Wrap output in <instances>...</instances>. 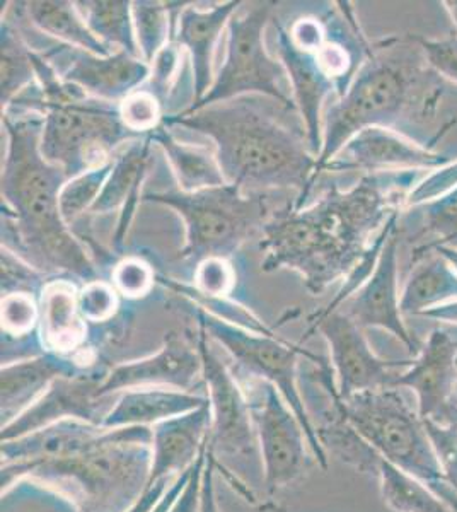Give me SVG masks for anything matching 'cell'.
Segmentation results:
<instances>
[{
  "mask_svg": "<svg viewBox=\"0 0 457 512\" xmlns=\"http://www.w3.org/2000/svg\"><path fill=\"white\" fill-rule=\"evenodd\" d=\"M418 181L420 171L364 175L345 192L331 185L304 209L275 210L261 231V270H294L306 291L323 294L359 267Z\"/></svg>",
  "mask_w": 457,
  "mask_h": 512,
  "instance_id": "cell-1",
  "label": "cell"
},
{
  "mask_svg": "<svg viewBox=\"0 0 457 512\" xmlns=\"http://www.w3.org/2000/svg\"><path fill=\"white\" fill-rule=\"evenodd\" d=\"M43 123L36 111L2 110L7 135L0 178L2 246L53 279L89 284L101 279V272L60 212V192L69 178L41 154Z\"/></svg>",
  "mask_w": 457,
  "mask_h": 512,
  "instance_id": "cell-2",
  "label": "cell"
},
{
  "mask_svg": "<svg viewBox=\"0 0 457 512\" xmlns=\"http://www.w3.org/2000/svg\"><path fill=\"white\" fill-rule=\"evenodd\" d=\"M290 111L265 96H243L202 110L164 115L162 125L188 128L207 135L215 146V158L229 185L244 193L296 190L294 209H304L318 180L306 130L294 127ZM299 115V113H297Z\"/></svg>",
  "mask_w": 457,
  "mask_h": 512,
  "instance_id": "cell-3",
  "label": "cell"
},
{
  "mask_svg": "<svg viewBox=\"0 0 457 512\" xmlns=\"http://www.w3.org/2000/svg\"><path fill=\"white\" fill-rule=\"evenodd\" d=\"M442 79L430 69L413 35L372 41L350 88L323 115L318 176L348 140L369 127L398 130L437 117Z\"/></svg>",
  "mask_w": 457,
  "mask_h": 512,
  "instance_id": "cell-4",
  "label": "cell"
},
{
  "mask_svg": "<svg viewBox=\"0 0 457 512\" xmlns=\"http://www.w3.org/2000/svg\"><path fill=\"white\" fill-rule=\"evenodd\" d=\"M152 429H103L72 453L0 466L2 497L29 482L69 502L74 512H127L139 502L151 475Z\"/></svg>",
  "mask_w": 457,
  "mask_h": 512,
  "instance_id": "cell-5",
  "label": "cell"
},
{
  "mask_svg": "<svg viewBox=\"0 0 457 512\" xmlns=\"http://www.w3.org/2000/svg\"><path fill=\"white\" fill-rule=\"evenodd\" d=\"M36 84L7 108L36 111L45 118L41 154L64 169L69 180L110 163L116 154L142 135L128 130L120 105L101 101L74 84L62 81L43 53L33 48Z\"/></svg>",
  "mask_w": 457,
  "mask_h": 512,
  "instance_id": "cell-6",
  "label": "cell"
},
{
  "mask_svg": "<svg viewBox=\"0 0 457 512\" xmlns=\"http://www.w3.org/2000/svg\"><path fill=\"white\" fill-rule=\"evenodd\" d=\"M272 193H244L236 185L207 188L195 193L181 190L145 193L142 202L173 209L185 222V246L178 260L198 263L207 258L229 260L272 219Z\"/></svg>",
  "mask_w": 457,
  "mask_h": 512,
  "instance_id": "cell-7",
  "label": "cell"
},
{
  "mask_svg": "<svg viewBox=\"0 0 457 512\" xmlns=\"http://www.w3.org/2000/svg\"><path fill=\"white\" fill-rule=\"evenodd\" d=\"M197 347L202 355L205 395L212 407L209 453L220 473L244 501L260 506L258 489L265 490V475L255 422L243 384L210 345L209 333L197 326Z\"/></svg>",
  "mask_w": 457,
  "mask_h": 512,
  "instance_id": "cell-8",
  "label": "cell"
},
{
  "mask_svg": "<svg viewBox=\"0 0 457 512\" xmlns=\"http://www.w3.org/2000/svg\"><path fill=\"white\" fill-rule=\"evenodd\" d=\"M178 306L186 315L195 320L197 326L209 333L217 344L222 345L236 362V376L239 379H260L270 383L284 396L285 402L296 412L306 431L307 441L311 444L314 458L319 468H328V454L318 441L313 424L307 415L306 405L302 402L299 390V371L301 359L311 357L313 352L304 349L302 344H290L277 335L249 332L227 321L215 318L202 306L186 297L178 296Z\"/></svg>",
  "mask_w": 457,
  "mask_h": 512,
  "instance_id": "cell-9",
  "label": "cell"
},
{
  "mask_svg": "<svg viewBox=\"0 0 457 512\" xmlns=\"http://www.w3.org/2000/svg\"><path fill=\"white\" fill-rule=\"evenodd\" d=\"M275 6V2H260L248 9L241 7L232 16L227 26L226 60L212 88L198 103L183 111L191 113L243 96H265L297 113L285 67L265 47V30Z\"/></svg>",
  "mask_w": 457,
  "mask_h": 512,
  "instance_id": "cell-10",
  "label": "cell"
},
{
  "mask_svg": "<svg viewBox=\"0 0 457 512\" xmlns=\"http://www.w3.org/2000/svg\"><path fill=\"white\" fill-rule=\"evenodd\" d=\"M353 429L382 460L420 482L444 480L425 422L398 388L362 391L345 400Z\"/></svg>",
  "mask_w": 457,
  "mask_h": 512,
  "instance_id": "cell-11",
  "label": "cell"
},
{
  "mask_svg": "<svg viewBox=\"0 0 457 512\" xmlns=\"http://www.w3.org/2000/svg\"><path fill=\"white\" fill-rule=\"evenodd\" d=\"M239 379V378H238ZM248 396L260 446L265 492L272 499L280 490L304 478L318 461L296 412L273 384L239 379Z\"/></svg>",
  "mask_w": 457,
  "mask_h": 512,
  "instance_id": "cell-12",
  "label": "cell"
},
{
  "mask_svg": "<svg viewBox=\"0 0 457 512\" xmlns=\"http://www.w3.org/2000/svg\"><path fill=\"white\" fill-rule=\"evenodd\" d=\"M299 390L307 415L326 454L353 466L360 473H377L381 456L353 429L338 393L330 359L319 355L313 369L299 371Z\"/></svg>",
  "mask_w": 457,
  "mask_h": 512,
  "instance_id": "cell-13",
  "label": "cell"
},
{
  "mask_svg": "<svg viewBox=\"0 0 457 512\" xmlns=\"http://www.w3.org/2000/svg\"><path fill=\"white\" fill-rule=\"evenodd\" d=\"M316 332L323 335L330 349L331 366L335 371L338 393L343 400H348L362 391L391 388V383L398 374L394 373V369L411 364V361L381 359L367 342L364 328H360L340 309L331 313L316 311L309 316L302 342L309 340Z\"/></svg>",
  "mask_w": 457,
  "mask_h": 512,
  "instance_id": "cell-14",
  "label": "cell"
},
{
  "mask_svg": "<svg viewBox=\"0 0 457 512\" xmlns=\"http://www.w3.org/2000/svg\"><path fill=\"white\" fill-rule=\"evenodd\" d=\"M135 388H173V390H205L202 355L195 337L171 332L164 335L161 349L137 361L123 362L110 367L99 396L108 398Z\"/></svg>",
  "mask_w": 457,
  "mask_h": 512,
  "instance_id": "cell-15",
  "label": "cell"
},
{
  "mask_svg": "<svg viewBox=\"0 0 457 512\" xmlns=\"http://www.w3.org/2000/svg\"><path fill=\"white\" fill-rule=\"evenodd\" d=\"M108 371L110 367L101 364L93 371L74 378H58L38 402L33 403L26 412L9 424L2 425L0 443H9L64 420H81L87 424L103 425L106 414L111 410L106 408L105 402L115 398L99 396V388Z\"/></svg>",
  "mask_w": 457,
  "mask_h": 512,
  "instance_id": "cell-16",
  "label": "cell"
},
{
  "mask_svg": "<svg viewBox=\"0 0 457 512\" xmlns=\"http://www.w3.org/2000/svg\"><path fill=\"white\" fill-rule=\"evenodd\" d=\"M40 52V50H38ZM43 57L57 70L62 81L74 84L93 98L120 105L149 81L151 65L130 53L99 57L94 53L57 43Z\"/></svg>",
  "mask_w": 457,
  "mask_h": 512,
  "instance_id": "cell-17",
  "label": "cell"
},
{
  "mask_svg": "<svg viewBox=\"0 0 457 512\" xmlns=\"http://www.w3.org/2000/svg\"><path fill=\"white\" fill-rule=\"evenodd\" d=\"M400 221L394 224L386 245L382 248L376 268L369 280L355 292L340 311L352 318L360 328H382L398 338L411 355L417 357L422 344L408 330L400 309L398 294V251H400Z\"/></svg>",
  "mask_w": 457,
  "mask_h": 512,
  "instance_id": "cell-18",
  "label": "cell"
},
{
  "mask_svg": "<svg viewBox=\"0 0 457 512\" xmlns=\"http://www.w3.org/2000/svg\"><path fill=\"white\" fill-rule=\"evenodd\" d=\"M452 159L391 128L369 127L348 140L323 171H364L365 175L442 168Z\"/></svg>",
  "mask_w": 457,
  "mask_h": 512,
  "instance_id": "cell-19",
  "label": "cell"
},
{
  "mask_svg": "<svg viewBox=\"0 0 457 512\" xmlns=\"http://www.w3.org/2000/svg\"><path fill=\"white\" fill-rule=\"evenodd\" d=\"M457 381V344L449 333L435 328L405 373L396 374L391 388H408L417 395L418 414L440 424L457 422L454 388Z\"/></svg>",
  "mask_w": 457,
  "mask_h": 512,
  "instance_id": "cell-20",
  "label": "cell"
},
{
  "mask_svg": "<svg viewBox=\"0 0 457 512\" xmlns=\"http://www.w3.org/2000/svg\"><path fill=\"white\" fill-rule=\"evenodd\" d=\"M38 340L45 352L72 357L84 369L101 366L89 345V328L79 308L77 282L58 277L48 282L38 297Z\"/></svg>",
  "mask_w": 457,
  "mask_h": 512,
  "instance_id": "cell-21",
  "label": "cell"
},
{
  "mask_svg": "<svg viewBox=\"0 0 457 512\" xmlns=\"http://www.w3.org/2000/svg\"><path fill=\"white\" fill-rule=\"evenodd\" d=\"M275 19V45L278 59L289 77L290 91L297 113L306 130L307 142L314 156L319 158L323 149V106L328 96L335 94V82L324 74L313 53L302 52L290 40L289 30Z\"/></svg>",
  "mask_w": 457,
  "mask_h": 512,
  "instance_id": "cell-22",
  "label": "cell"
},
{
  "mask_svg": "<svg viewBox=\"0 0 457 512\" xmlns=\"http://www.w3.org/2000/svg\"><path fill=\"white\" fill-rule=\"evenodd\" d=\"M154 146L156 144L149 135L128 142L113 159V168L105 187L89 210V216L98 217L122 209L113 234L116 255H122L123 243L127 239L130 224L134 221L135 210L142 202L140 190L144 187L145 178L151 169Z\"/></svg>",
  "mask_w": 457,
  "mask_h": 512,
  "instance_id": "cell-23",
  "label": "cell"
},
{
  "mask_svg": "<svg viewBox=\"0 0 457 512\" xmlns=\"http://www.w3.org/2000/svg\"><path fill=\"white\" fill-rule=\"evenodd\" d=\"M212 407H202L152 427L151 475L147 489L188 472L209 441Z\"/></svg>",
  "mask_w": 457,
  "mask_h": 512,
  "instance_id": "cell-24",
  "label": "cell"
},
{
  "mask_svg": "<svg viewBox=\"0 0 457 512\" xmlns=\"http://www.w3.org/2000/svg\"><path fill=\"white\" fill-rule=\"evenodd\" d=\"M93 371V369H91ZM89 373L72 357L41 352V354L2 362L0 369V403L2 425L26 412L38 402L58 378H74Z\"/></svg>",
  "mask_w": 457,
  "mask_h": 512,
  "instance_id": "cell-25",
  "label": "cell"
},
{
  "mask_svg": "<svg viewBox=\"0 0 457 512\" xmlns=\"http://www.w3.org/2000/svg\"><path fill=\"white\" fill-rule=\"evenodd\" d=\"M241 6V0H232L224 4H215L210 9H200L195 2H190L181 11L171 40L176 41L190 55L195 86V98L191 105L198 103L212 88L215 79L214 53L217 41Z\"/></svg>",
  "mask_w": 457,
  "mask_h": 512,
  "instance_id": "cell-26",
  "label": "cell"
},
{
  "mask_svg": "<svg viewBox=\"0 0 457 512\" xmlns=\"http://www.w3.org/2000/svg\"><path fill=\"white\" fill-rule=\"evenodd\" d=\"M209 402V396L173 388H135L115 396L103 420L106 429L149 427L193 412Z\"/></svg>",
  "mask_w": 457,
  "mask_h": 512,
  "instance_id": "cell-27",
  "label": "cell"
},
{
  "mask_svg": "<svg viewBox=\"0 0 457 512\" xmlns=\"http://www.w3.org/2000/svg\"><path fill=\"white\" fill-rule=\"evenodd\" d=\"M24 14L41 35L50 36L62 45L86 50L99 57H110L118 50L106 47L93 35L77 11L76 2L65 0H31L24 2Z\"/></svg>",
  "mask_w": 457,
  "mask_h": 512,
  "instance_id": "cell-28",
  "label": "cell"
},
{
  "mask_svg": "<svg viewBox=\"0 0 457 512\" xmlns=\"http://www.w3.org/2000/svg\"><path fill=\"white\" fill-rule=\"evenodd\" d=\"M149 137L164 151L181 192L195 193L227 185L215 158V152L209 151L207 147L190 146L180 142L169 132L166 125L157 127Z\"/></svg>",
  "mask_w": 457,
  "mask_h": 512,
  "instance_id": "cell-29",
  "label": "cell"
},
{
  "mask_svg": "<svg viewBox=\"0 0 457 512\" xmlns=\"http://www.w3.org/2000/svg\"><path fill=\"white\" fill-rule=\"evenodd\" d=\"M400 296L403 316H420L440 304L457 301V272L439 253H429L415 263Z\"/></svg>",
  "mask_w": 457,
  "mask_h": 512,
  "instance_id": "cell-30",
  "label": "cell"
},
{
  "mask_svg": "<svg viewBox=\"0 0 457 512\" xmlns=\"http://www.w3.org/2000/svg\"><path fill=\"white\" fill-rule=\"evenodd\" d=\"M87 28L113 50L140 57L135 38L132 2L130 0H81L76 2Z\"/></svg>",
  "mask_w": 457,
  "mask_h": 512,
  "instance_id": "cell-31",
  "label": "cell"
},
{
  "mask_svg": "<svg viewBox=\"0 0 457 512\" xmlns=\"http://www.w3.org/2000/svg\"><path fill=\"white\" fill-rule=\"evenodd\" d=\"M33 64V48L24 40L23 33L12 24L11 19H2L0 26V103L6 110L19 94L36 84Z\"/></svg>",
  "mask_w": 457,
  "mask_h": 512,
  "instance_id": "cell-32",
  "label": "cell"
},
{
  "mask_svg": "<svg viewBox=\"0 0 457 512\" xmlns=\"http://www.w3.org/2000/svg\"><path fill=\"white\" fill-rule=\"evenodd\" d=\"M377 477L381 482L382 501L391 511L456 512L434 490H430L427 483L420 482L382 458Z\"/></svg>",
  "mask_w": 457,
  "mask_h": 512,
  "instance_id": "cell-33",
  "label": "cell"
},
{
  "mask_svg": "<svg viewBox=\"0 0 457 512\" xmlns=\"http://www.w3.org/2000/svg\"><path fill=\"white\" fill-rule=\"evenodd\" d=\"M132 18L140 57L151 65L157 53L168 45L174 35L173 16L169 11L168 2H132Z\"/></svg>",
  "mask_w": 457,
  "mask_h": 512,
  "instance_id": "cell-34",
  "label": "cell"
},
{
  "mask_svg": "<svg viewBox=\"0 0 457 512\" xmlns=\"http://www.w3.org/2000/svg\"><path fill=\"white\" fill-rule=\"evenodd\" d=\"M156 282L169 289V291H173L176 296L186 297L198 306H202L205 311H209L210 315H214L215 318H220V320L244 328V330H249V332L277 335L275 330L265 325L253 311H249L241 304L232 303L227 297L203 296L200 292L195 291V287L186 286V284H181L178 280L168 279L164 275H157Z\"/></svg>",
  "mask_w": 457,
  "mask_h": 512,
  "instance_id": "cell-35",
  "label": "cell"
},
{
  "mask_svg": "<svg viewBox=\"0 0 457 512\" xmlns=\"http://www.w3.org/2000/svg\"><path fill=\"white\" fill-rule=\"evenodd\" d=\"M111 168H113V161L86 171L65 183V187L60 192V212L70 229L76 226V222L81 217L89 214L94 202L98 200L99 193L105 187Z\"/></svg>",
  "mask_w": 457,
  "mask_h": 512,
  "instance_id": "cell-36",
  "label": "cell"
},
{
  "mask_svg": "<svg viewBox=\"0 0 457 512\" xmlns=\"http://www.w3.org/2000/svg\"><path fill=\"white\" fill-rule=\"evenodd\" d=\"M50 280H53V277L43 274L41 270L33 267L21 256L2 246V253H0L2 296H6V294H29V296H35L38 299L41 291L45 289Z\"/></svg>",
  "mask_w": 457,
  "mask_h": 512,
  "instance_id": "cell-37",
  "label": "cell"
},
{
  "mask_svg": "<svg viewBox=\"0 0 457 512\" xmlns=\"http://www.w3.org/2000/svg\"><path fill=\"white\" fill-rule=\"evenodd\" d=\"M2 335L23 340L38 332L40 306L38 299L29 294H6L0 301Z\"/></svg>",
  "mask_w": 457,
  "mask_h": 512,
  "instance_id": "cell-38",
  "label": "cell"
},
{
  "mask_svg": "<svg viewBox=\"0 0 457 512\" xmlns=\"http://www.w3.org/2000/svg\"><path fill=\"white\" fill-rule=\"evenodd\" d=\"M422 236H430L423 245H451L457 238V187L451 192L422 205Z\"/></svg>",
  "mask_w": 457,
  "mask_h": 512,
  "instance_id": "cell-39",
  "label": "cell"
},
{
  "mask_svg": "<svg viewBox=\"0 0 457 512\" xmlns=\"http://www.w3.org/2000/svg\"><path fill=\"white\" fill-rule=\"evenodd\" d=\"M120 115L128 130L145 137L161 127L166 113L162 111L161 101L154 94L147 89H139L120 103Z\"/></svg>",
  "mask_w": 457,
  "mask_h": 512,
  "instance_id": "cell-40",
  "label": "cell"
},
{
  "mask_svg": "<svg viewBox=\"0 0 457 512\" xmlns=\"http://www.w3.org/2000/svg\"><path fill=\"white\" fill-rule=\"evenodd\" d=\"M157 275L139 256H125L111 270V284L125 299H140L152 291Z\"/></svg>",
  "mask_w": 457,
  "mask_h": 512,
  "instance_id": "cell-41",
  "label": "cell"
},
{
  "mask_svg": "<svg viewBox=\"0 0 457 512\" xmlns=\"http://www.w3.org/2000/svg\"><path fill=\"white\" fill-rule=\"evenodd\" d=\"M79 308L87 323L103 325L118 313L120 294L108 280H94L79 289Z\"/></svg>",
  "mask_w": 457,
  "mask_h": 512,
  "instance_id": "cell-42",
  "label": "cell"
},
{
  "mask_svg": "<svg viewBox=\"0 0 457 512\" xmlns=\"http://www.w3.org/2000/svg\"><path fill=\"white\" fill-rule=\"evenodd\" d=\"M183 52L185 50L176 41L171 40L161 52L157 53L156 59L152 60L147 91L154 94L161 101L162 106L166 105V99L169 98L174 84L178 81Z\"/></svg>",
  "mask_w": 457,
  "mask_h": 512,
  "instance_id": "cell-43",
  "label": "cell"
},
{
  "mask_svg": "<svg viewBox=\"0 0 457 512\" xmlns=\"http://www.w3.org/2000/svg\"><path fill=\"white\" fill-rule=\"evenodd\" d=\"M425 431L434 449L444 482L457 489V422L440 424L435 420H423Z\"/></svg>",
  "mask_w": 457,
  "mask_h": 512,
  "instance_id": "cell-44",
  "label": "cell"
},
{
  "mask_svg": "<svg viewBox=\"0 0 457 512\" xmlns=\"http://www.w3.org/2000/svg\"><path fill=\"white\" fill-rule=\"evenodd\" d=\"M234 286H236V272L229 260L207 258L195 267L193 287L203 296L227 297Z\"/></svg>",
  "mask_w": 457,
  "mask_h": 512,
  "instance_id": "cell-45",
  "label": "cell"
},
{
  "mask_svg": "<svg viewBox=\"0 0 457 512\" xmlns=\"http://www.w3.org/2000/svg\"><path fill=\"white\" fill-rule=\"evenodd\" d=\"M418 47L422 48L423 57L427 60L430 69L440 79L457 84V33L434 40L427 36L413 35Z\"/></svg>",
  "mask_w": 457,
  "mask_h": 512,
  "instance_id": "cell-46",
  "label": "cell"
},
{
  "mask_svg": "<svg viewBox=\"0 0 457 512\" xmlns=\"http://www.w3.org/2000/svg\"><path fill=\"white\" fill-rule=\"evenodd\" d=\"M457 187V159L451 163L435 169L429 176L418 181L411 188L405 200V209H418L422 205L429 204L435 198L442 197Z\"/></svg>",
  "mask_w": 457,
  "mask_h": 512,
  "instance_id": "cell-47",
  "label": "cell"
},
{
  "mask_svg": "<svg viewBox=\"0 0 457 512\" xmlns=\"http://www.w3.org/2000/svg\"><path fill=\"white\" fill-rule=\"evenodd\" d=\"M290 40L302 52L316 53L323 48L328 40V30L324 19L314 18V16H304L290 24Z\"/></svg>",
  "mask_w": 457,
  "mask_h": 512,
  "instance_id": "cell-48",
  "label": "cell"
},
{
  "mask_svg": "<svg viewBox=\"0 0 457 512\" xmlns=\"http://www.w3.org/2000/svg\"><path fill=\"white\" fill-rule=\"evenodd\" d=\"M207 453H209V441L202 449L195 465L191 466L190 480L186 483L185 489L180 497L176 499L169 512H198L200 509V492H202V475L205 463H207Z\"/></svg>",
  "mask_w": 457,
  "mask_h": 512,
  "instance_id": "cell-49",
  "label": "cell"
},
{
  "mask_svg": "<svg viewBox=\"0 0 457 512\" xmlns=\"http://www.w3.org/2000/svg\"><path fill=\"white\" fill-rule=\"evenodd\" d=\"M215 463L210 453H207V463L203 468L202 492H200V509L198 512H222L215 494Z\"/></svg>",
  "mask_w": 457,
  "mask_h": 512,
  "instance_id": "cell-50",
  "label": "cell"
},
{
  "mask_svg": "<svg viewBox=\"0 0 457 512\" xmlns=\"http://www.w3.org/2000/svg\"><path fill=\"white\" fill-rule=\"evenodd\" d=\"M174 480V478H173ZM173 480H161L156 485H152L149 489L145 490L144 495L140 497L139 502L135 504L130 511L127 512H152L154 507L159 504L164 494L168 492L169 485L173 483Z\"/></svg>",
  "mask_w": 457,
  "mask_h": 512,
  "instance_id": "cell-51",
  "label": "cell"
},
{
  "mask_svg": "<svg viewBox=\"0 0 457 512\" xmlns=\"http://www.w3.org/2000/svg\"><path fill=\"white\" fill-rule=\"evenodd\" d=\"M190 475L191 468L188 472L181 473L180 477L174 478L173 483L169 485L168 492L164 494V497H162L161 501L154 507V511L152 512H169V509L173 507L174 502H176V499L180 497L181 492L185 489L186 483L190 480Z\"/></svg>",
  "mask_w": 457,
  "mask_h": 512,
  "instance_id": "cell-52",
  "label": "cell"
},
{
  "mask_svg": "<svg viewBox=\"0 0 457 512\" xmlns=\"http://www.w3.org/2000/svg\"><path fill=\"white\" fill-rule=\"evenodd\" d=\"M439 253V255L444 256L447 262L451 263L452 267L456 268L457 272V248L452 245H422L418 246L417 250L413 251V256H411V267H413V263H418L422 260L423 256L429 255V253Z\"/></svg>",
  "mask_w": 457,
  "mask_h": 512,
  "instance_id": "cell-53",
  "label": "cell"
},
{
  "mask_svg": "<svg viewBox=\"0 0 457 512\" xmlns=\"http://www.w3.org/2000/svg\"><path fill=\"white\" fill-rule=\"evenodd\" d=\"M423 318H430V320L446 321V323H454L457 325V301L452 303L440 304L435 308L423 311Z\"/></svg>",
  "mask_w": 457,
  "mask_h": 512,
  "instance_id": "cell-54",
  "label": "cell"
},
{
  "mask_svg": "<svg viewBox=\"0 0 457 512\" xmlns=\"http://www.w3.org/2000/svg\"><path fill=\"white\" fill-rule=\"evenodd\" d=\"M427 485L430 490H434L435 494L439 495L442 501L447 502L457 512V490L452 487L451 483L437 480V482H430Z\"/></svg>",
  "mask_w": 457,
  "mask_h": 512,
  "instance_id": "cell-55",
  "label": "cell"
},
{
  "mask_svg": "<svg viewBox=\"0 0 457 512\" xmlns=\"http://www.w3.org/2000/svg\"><path fill=\"white\" fill-rule=\"evenodd\" d=\"M442 6L446 7V11L449 12V18H451L457 33V0H446V2H442Z\"/></svg>",
  "mask_w": 457,
  "mask_h": 512,
  "instance_id": "cell-56",
  "label": "cell"
},
{
  "mask_svg": "<svg viewBox=\"0 0 457 512\" xmlns=\"http://www.w3.org/2000/svg\"><path fill=\"white\" fill-rule=\"evenodd\" d=\"M258 507H260L258 512H284L272 501L263 502V504H260Z\"/></svg>",
  "mask_w": 457,
  "mask_h": 512,
  "instance_id": "cell-57",
  "label": "cell"
},
{
  "mask_svg": "<svg viewBox=\"0 0 457 512\" xmlns=\"http://www.w3.org/2000/svg\"><path fill=\"white\" fill-rule=\"evenodd\" d=\"M454 407L457 408V381H456V388H454Z\"/></svg>",
  "mask_w": 457,
  "mask_h": 512,
  "instance_id": "cell-58",
  "label": "cell"
},
{
  "mask_svg": "<svg viewBox=\"0 0 457 512\" xmlns=\"http://www.w3.org/2000/svg\"><path fill=\"white\" fill-rule=\"evenodd\" d=\"M454 243H457V238L452 241L451 245H454Z\"/></svg>",
  "mask_w": 457,
  "mask_h": 512,
  "instance_id": "cell-59",
  "label": "cell"
},
{
  "mask_svg": "<svg viewBox=\"0 0 457 512\" xmlns=\"http://www.w3.org/2000/svg\"><path fill=\"white\" fill-rule=\"evenodd\" d=\"M457 490V489H456Z\"/></svg>",
  "mask_w": 457,
  "mask_h": 512,
  "instance_id": "cell-60",
  "label": "cell"
}]
</instances>
